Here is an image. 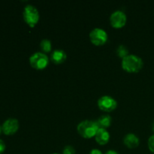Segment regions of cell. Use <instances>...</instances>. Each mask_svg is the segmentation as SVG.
<instances>
[{
  "label": "cell",
  "mask_w": 154,
  "mask_h": 154,
  "mask_svg": "<svg viewBox=\"0 0 154 154\" xmlns=\"http://www.w3.org/2000/svg\"><path fill=\"white\" fill-rule=\"evenodd\" d=\"M40 48L43 52L49 53L52 49V44L49 39H43L40 42Z\"/></svg>",
  "instance_id": "4fadbf2b"
},
{
  "label": "cell",
  "mask_w": 154,
  "mask_h": 154,
  "mask_svg": "<svg viewBox=\"0 0 154 154\" xmlns=\"http://www.w3.org/2000/svg\"><path fill=\"white\" fill-rule=\"evenodd\" d=\"M2 132L6 135H11L16 133L19 129V122L15 118H9L2 126Z\"/></svg>",
  "instance_id": "ba28073f"
},
{
  "label": "cell",
  "mask_w": 154,
  "mask_h": 154,
  "mask_svg": "<svg viewBox=\"0 0 154 154\" xmlns=\"http://www.w3.org/2000/svg\"><path fill=\"white\" fill-rule=\"evenodd\" d=\"M90 40L96 46H102L105 45L108 38V33L101 28H95L90 32Z\"/></svg>",
  "instance_id": "5b68a950"
},
{
  "label": "cell",
  "mask_w": 154,
  "mask_h": 154,
  "mask_svg": "<svg viewBox=\"0 0 154 154\" xmlns=\"http://www.w3.org/2000/svg\"><path fill=\"white\" fill-rule=\"evenodd\" d=\"M152 130H153V132H154V120H153V124H152Z\"/></svg>",
  "instance_id": "ffe728a7"
},
{
  "label": "cell",
  "mask_w": 154,
  "mask_h": 154,
  "mask_svg": "<svg viewBox=\"0 0 154 154\" xmlns=\"http://www.w3.org/2000/svg\"><path fill=\"white\" fill-rule=\"evenodd\" d=\"M127 21L126 14L122 11H115L110 17V23L111 26L116 29H120L124 26Z\"/></svg>",
  "instance_id": "52a82bcc"
},
{
  "label": "cell",
  "mask_w": 154,
  "mask_h": 154,
  "mask_svg": "<svg viewBox=\"0 0 154 154\" xmlns=\"http://www.w3.org/2000/svg\"><path fill=\"white\" fill-rule=\"evenodd\" d=\"M97 105L101 111L105 112H111L117 108V102L111 96H103L99 98Z\"/></svg>",
  "instance_id": "8992f818"
},
{
  "label": "cell",
  "mask_w": 154,
  "mask_h": 154,
  "mask_svg": "<svg viewBox=\"0 0 154 154\" xmlns=\"http://www.w3.org/2000/svg\"><path fill=\"white\" fill-rule=\"evenodd\" d=\"M89 154H103V153H102V151H101L100 150H99V149H93Z\"/></svg>",
  "instance_id": "ac0fdd59"
},
{
  "label": "cell",
  "mask_w": 154,
  "mask_h": 154,
  "mask_svg": "<svg viewBox=\"0 0 154 154\" xmlns=\"http://www.w3.org/2000/svg\"><path fill=\"white\" fill-rule=\"evenodd\" d=\"M117 54L119 57L123 59L129 55V50L124 45H120L117 49Z\"/></svg>",
  "instance_id": "5bb4252c"
},
{
  "label": "cell",
  "mask_w": 154,
  "mask_h": 154,
  "mask_svg": "<svg viewBox=\"0 0 154 154\" xmlns=\"http://www.w3.org/2000/svg\"><path fill=\"white\" fill-rule=\"evenodd\" d=\"M23 16L26 23L32 28L35 26L40 18V14L38 9L32 5H28L24 8Z\"/></svg>",
  "instance_id": "3957f363"
},
{
  "label": "cell",
  "mask_w": 154,
  "mask_h": 154,
  "mask_svg": "<svg viewBox=\"0 0 154 154\" xmlns=\"http://www.w3.org/2000/svg\"><path fill=\"white\" fill-rule=\"evenodd\" d=\"M2 126H0V134L2 133Z\"/></svg>",
  "instance_id": "44dd1931"
},
{
  "label": "cell",
  "mask_w": 154,
  "mask_h": 154,
  "mask_svg": "<svg viewBox=\"0 0 154 154\" xmlns=\"http://www.w3.org/2000/svg\"><path fill=\"white\" fill-rule=\"evenodd\" d=\"M63 154H75V150L70 145L66 146L63 150Z\"/></svg>",
  "instance_id": "2e32d148"
},
{
  "label": "cell",
  "mask_w": 154,
  "mask_h": 154,
  "mask_svg": "<svg viewBox=\"0 0 154 154\" xmlns=\"http://www.w3.org/2000/svg\"><path fill=\"white\" fill-rule=\"evenodd\" d=\"M122 68L128 73H137L142 69L144 63L141 57L129 54L122 60Z\"/></svg>",
  "instance_id": "6da1fadb"
},
{
  "label": "cell",
  "mask_w": 154,
  "mask_h": 154,
  "mask_svg": "<svg viewBox=\"0 0 154 154\" xmlns=\"http://www.w3.org/2000/svg\"><path fill=\"white\" fill-rule=\"evenodd\" d=\"M105 154H120V153H119L117 151H116V150H108V151H107Z\"/></svg>",
  "instance_id": "d6986e66"
},
{
  "label": "cell",
  "mask_w": 154,
  "mask_h": 154,
  "mask_svg": "<svg viewBox=\"0 0 154 154\" xmlns=\"http://www.w3.org/2000/svg\"><path fill=\"white\" fill-rule=\"evenodd\" d=\"M5 150V144L2 140L0 139V154H2Z\"/></svg>",
  "instance_id": "e0dca14e"
},
{
  "label": "cell",
  "mask_w": 154,
  "mask_h": 154,
  "mask_svg": "<svg viewBox=\"0 0 154 154\" xmlns=\"http://www.w3.org/2000/svg\"><path fill=\"white\" fill-rule=\"evenodd\" d=\"M147 145H148L149 150H150L152 153H154V135H151V136L148 138Z\"/></svg>",
  "instance_id": "9a60e30c"
},
{
  "label": "cell",
  "mask_w": 154,
  "mask_h": 154,
  "mask_svg": "<svg viewBox=\"0 0 154 154\" xmlns=\"http://www.w3.org/2000/svg\"><path fill=\"white\" fill-rule=\"evenodd\" d=\"M52 154H60V153H52Z\"/></svg>",
  "instance_id": "7402d4cb"
},
{
  "label": "cell",
  "mask_w": 154,
  "mask_h": 154,
  "mask_svg": "<svg viewBox=\"0 0 154 154\" xmlns=\"http://www.w3.org/2000/svg\"><path fill=\"white\" fill-rule=\"evenodd\" d=\"M49 59L45 53L36 52L29 57V64L33 69L42 70L48 66Z\"/></svg>",
  "instance_id": "277c9868"
},
{
  "label": "cell",
  "mask_w": 154,
  "mask_h": 154,
  "mask_svg": "<svg viewBox=\"0 0 154 154\" xmlns=\"http://www.w3.org/2000/svg\"><path fill=\"white\" fill-rule=\"evenodd\" d=\"M99 127L96 121L86 120L81 121L77 126L78 134L84 138H92L96 136Z\"/></svg>",
  "instance_id": "7a4b0ae2"
},
{
  "label": "cell",
  "mask_w": 154,
  "mask_h": 154,
  "mask_svg": "<svg viewBox=\"0 0 154 154\" xmlns=\"http://www.w3.org/2000/svg\"><path fill=\"white\" fill-rule=\"evenodd\" d=\"M67 59V54L64 51L60 49L54 50V52L51 54V60L54 64H62L64 63Z\"/></svg>",
  "instance_id": "30bf717a"
},
{
  "label": "cell",
  "mask_w": 154,
  "mask_h": 154,
  "mask_svg": "<svg viewBox=\"0 0 154 154\" xmlns=\"http://www.w3.org/2000/svg\"><path fill=\"white\" fill-rule=\"evenodd\" d=\"M96 141L100 145H105L109 142L110 140V134L105 129H98L96 135L95 136Z\"/></svg>",
  "instance_id": "8fae6325"
},
{
  "label": "cell",
  "mask_w": 154,
  "mask_h": 154,
  "mask_svg": "<svg viewBox=\"0 0 154 154\" xmlns=\"http://www.w3.org/2000/svg\"><path fill=\"white\" fill-rule=\"evenodd\" d=\"M123 143L129 148L134 149L138 147L140 144V140L135 134L128 133L123 138Z\"/></svg>",
  "instance_id": "9c48e42d"
},
{
  "label": "cell",
  "mask_w": 154,
  "mask_h": 154,
  "mask_svg": "<svg viewBox=\"0 0 154 154\" xmlns=\"http://www.w3.org/2000/svg\"><path fill=\"white\" fill-rule=\"evenodd\" d=\"M96 123L97 124L99 129H108L110 127L112 123V118L108 114H105L99 117L97 120H96Z\"/></svg>",
  "instance_id": "7c38bea8"
}]
</instances>
